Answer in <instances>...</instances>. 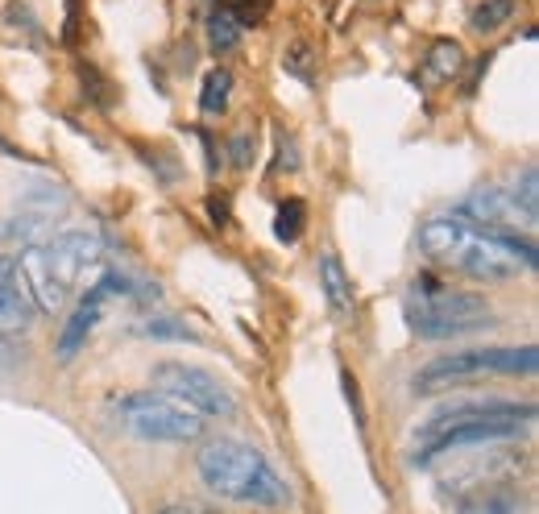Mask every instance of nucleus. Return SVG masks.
Masks as SVG:
<instances>
[{
    "label": "nucleus",
    "instance_id": "f257e3e1",
    "mask_svg": "<svg viewBox=\"0 0 539 514\" xmlns=\"http://www.w3.org/2000/svg\"><path fill=\"white\" fill-rule=\"evenodd\" d=\"M419 245L436 266L461 270L477 282H506L519 270H535V241L506 233V228L477 224L465 212L432 216L419 228Z\"/></svg>",
    "mask_w": 539,
    "mask_h": 514
},
{
    "label": "nucleus",
    "instance_id": "f03ea898",
    "mask_svg": "<svg viewBox=\"0 0 539 514\" xmlns=\"http://www.w3.org/2000/svg\"><path fill=\"white\" fill-rule=\"evenodd\" d=\"M535 419L531 403H457L436 411L423 423V452H415V465H432L436 456L448 452H465L477 444H494V440H510L527 432Z\"/></svg>",
    "mask_w": 539,
    "mask_h": 514
},
{
    "label": "nucleus",
    "instance_id": "7ed1b4c3",
    "mask_svg": "<svg viewBox=\"0 0 539 514\" xmlns=\"http://www.w3.org/2000/svg\"><path fill=\"white\" fill-rule=\"evenodd\" d=\"M200 477L212 494L245 506H287L291 490L266 461V452L237 440H212L200 452Z\"/></svg>",
    "mask_w": 539,
    "mask_h": 514
},
{
    "label": "nucleus",
    "instance_id": "20e7f679",
    "mask_svg": "<svg viewBox=\"0 0 539 514\" xmlns=\"http://www.w3.org/2000/svg\"><path fill=\"white\" fill-rule=\"evenodd\" d=\"M403 316L411 332H419L423 340H444V336L490 328L494 307L473 291H452V287H440L432 274H419L403 299Z\"/></svg>",
    "mask_w": 539,
    "mask_h": 514
},
{
    "label": "nucleus",
    "instance_id": "39448f33",
    "mask_svg": "<svg viewBox=\"0 0 539 514\" xmlns=\"http://www.w3.org/2000/svg\"><path fill=\"white\" fill-rule=\"evenodd\" d=\"M539 369V353L535 345L523 349H465V353H448L428 361L415 374V394H440L452 386H465L490 374H535Z\"/></svg>",
    "mask_w": 539,
    "mask_h": 514
},
{
    "label": "nucleus",
    "instance_id": "423d86ee",
    "mask_svg": "<svg viewBox=\"0 0 539 514\" xmlns=\"http://www.w3.org/2000/svg\"><path fill=\"white\" fill-rule=\"evenodd\" d=\"M117 419L129 427L133 436L154 440V444H191L204 436V415H195L191 407H183L179 398H170L162 390H133L121 394L117 403Z\"/></svg>",
    "mask_w": 539,
    "mask_h": 514
},
{
    "label": "nucleus",
    "instance_id": "0eeeda50",
    "mask_svg": "<svg viewBox=\"0 0 539 514\" xmlns=\"http://www.w3.org/2000/svg\"><path fill=\"white\" fill-rule=\"evenodd\" d=\"M154 390L179 398L183 407H191L195 415H220V419H233L237 415V398L224 390L208 369L200 365H187V361H158L154 365Z\"/></svg>",
    "mask_w": 539,
    "mask_h": 514
},
{
    "label": "nucleus",
    "instance_id": "6e6552de",
    "mask_svg": "<svg viewBox=\"0 0 539 514\" xmlns=\"http://www.w3.org/2000/svg\"><path fill=\"white\" fill-rule=\"evenodd\" d=\"M9 270H13V282L21 287V295L30 299V307L38 311V316H54V311H63L71 291L59 282V274L50 270L42 245H25L9 262Z\"/></svg>",
    "mask_w": 539,
    "mask_h": 514
},
{
    "label": "nucleus",
    "instance_id": "1a4fd4ad",
    "mask_svg": "<svg viewBox=\"0 0 539 514\" xmlns=\"http://www.w3.org/2000/svg\"><path fill=\"white\" fill-rule=\"evenodd\" d=\"M42 249H46L50 270L59 274V282H63L67 291H71L92 266L104 262V245H100V237H92V233H59V237H54L50 245H42Z\"/></svg>",
    "mask_w": 539,
    "mask_h": 514
},
{
    "label": "nucleus",
    "instance_id": "9d476101",
    "mask_svg": "<svg viewBox=\"0 0 539 514\" xmlns=\"http://www.w3.org/2000/svg\"><path fill=\"white\" fill-rule=\"evenodd\" d=\"M469 220L477 224H490V228H506V233H515V228H535V220L510 199V191H498V187H486V191H473L465 199V208H461Z\"/></svg>",
    "mask_w": 539,
    "mask_h": 514
},
{
    "label": "nucleus",
    "instance_id": "9b49d317",
    "mask_svg": "<svg viewBox=\"0 0 539 514\" xmlns=\"http://www.w3.org/2000/svg\"><path fill=\"white\" fill-rule=\"evenodd\" d=\"M34 316H38V311L30 307V299H25L21 287L13 282L9 262H0V336H13L21 328H30Z\"/></svg>",
    "mask_w": 539,
    "mask_h": 514
},
{
    "label": "nucleus",
    "instance_id": "f8f14e48",
    "mask_svg": "<svg viewBox=\"0 0 539 514\" xmlns=\"http://www.w3.org/2000/svg\"><path fill=\"white\" fill-rule=\"evenodd\" d=\"M320 287H324V299L332 307V316L345 320L353 311V282H349V274H345V266H340L336 253L320 257Z\"/></svg>",
    "mask_w": 539,
    "mask_h": 514
},
{
    "label": "nucleus",
    "instance_id": "ddd939ff",
    "mask_svg": "<svg viewBox=\"0 0 539 514\" xmlns=\"http://www.w3.org/2000/svg\"><path fill=\"white\" fill-rule=\"evenodd\" d=\"M229 96H233V75L224 67H212L204 75V92H200V108L208 112V117H220L224 108H229Z\"/></svg>",
    "mask_w": 539,
    "mask_h": 514
},
{
    "label": "nucleus",
    "instance_id": "4468645a",
    "mask_svg": "<svg viewBox=\"0 0 539 514\" xmlns=\"http://www.w3.org/2000/svg\"><path fill=\"white\" fill-rule=\"evenodd\" d=\"M303 220H307V204H303V199H282L278 216H274V237L295 245L303 237Z\"/></svg>",
    "mask_w": 539,
    "mask_h": 514
},
{
    "label": "nucleus",
    "instance_id": "2eb2a0df",
    "mask_svg": "<svg viewBox=\"0 0 539 514\" xmlns=\"http://www.w3.org/2000/svg\"><path fill=\"white\" fill-rule=\"evenodd\" d=\"M428 71H432L436 79H452V75H461V71H465V50H461V42H452V38L436 42V46H432V54H428Z\"/></svg>",
    "mask_w": 539,
    "mask_h": 514
},
{
    "label": "nucleus",
    "instance_id": "dca6fc26",
    "mask_svg": "<svg viewBox=\"0 0 539 514\" xmlns=\"http://www.w3.org/2000/svg\"><path fill=\"white\" fill-rule=\"evenodd\" d=\"M510 17H515V0H481V5L473 9V30L477 34H494L498 25H506Z\"/></svg>",
    "mask_w": 539,
    "mask_h": 514
},
{
    "label": "nucleus",
    "instance_id": "f3484780",
    "mask_svg": "<svg viewBox=\"0 0 539 514\" xmlns=\"http://www.w3.org/2000/svg\"><path fill=\"white\" fill-rule=\"evenodd\" d=\"M208 42H212V50H233L241 42L237 17L224 13V9H212V17H208Z\"/></svg>",
    "mask_w": 539,
    "mask_h": 514
},
{
    "label": "nucleus",
    "instance_id": "a211bd4d",
    "mask_svg": "<svg viewBox=\"0 0 539 514\" xmlns=\"http://www.w3.org/2000/svg\"><path fill=\"white\" fill-rule=\"evenodd\" d=\"M515 510H519V498L510 490H486V494H477L461 514H515Z\"/></svg>",
    "mask_w": 539,
    "mask_h": 514
},
{
    "label": "nucleus",
    "instance_id": "6ab92c4d",
    "mask_svg": "<svg viewBox=\"0 0 539 514\" xmlns=\"http://www.w3.org/2000/svg\"><path fill=\"white\" fill-rule=\"evenodd\" d=\"M270 5H274V0H220V9L233 13L241 30H245V25H262L266 13H270Z\"/></svg>",
    "mask_w": 539,
    "mask_h": 514
},
{
    "label": "nucleus",
    "instance_id": "aec40b11",
    "mask_svg": "<svg viewBox=\"0 0 539 514\" xmlns=\"http://www.w3.org/2000/svg\"><path fill=\"white\" fill-rule=\"evenodd\" d=\"M539 179H535V166H527L523 170V187H515V191H510V199H515V204L535 220L539 216V187H535Z\"/></svg>",
    "mask_w": 539,
    "mask_h": 514
},
{
    "label": "nucleus",
    "instance_id": "412c9836",
    "mask_svg": "<svg viewBox=\"0 0 539 514\" xmlns=\"http://www.w3.org/2000/svg\"><path fill=\"white\" fill-rule=\"evenodd\" d=\"M137 332H146V336H166V340H195V332H191L187 324H179V320H166V316L146 320V324H137Z\"/></svg>",
    "mask_w": 539,
    "mask_h": 514
},
{
    "label": "nucleus",
    "instance_id": "4be33fe9",
    "mask_svg": "<svg viewBox=\"0 0 539 514\" xmlns=\"http://www.w3.org/2000/svg\"><path fill=\"white\" fill-rule=\"evenodd\" d=\"M282 67H287L291 75H299V79H311V46L295 42L287 54H282Z\"/></svg>",
    "mask_w": 539,
    "mask_h": 514
},
{
    "label": "nucleus",
    "instance_id": "5701e85b",
    "mask_svg": "<svg viewBox=\"0 0 539 514\" xmlns=\"http://www.w3.org/2000/svg\"><path fill=\"white\" fill-rule=\"evenodd\" d=\"M154 514H216L212 506H204V502H170V506H162V510H154Z\"/></svg>",
    "mask_w": 539,
    "mask_h": 514
},
{
    "label": "nucleus",
    "instance_id": "b1692460",
    "mask_svg": "<svg viewBox=\"0 0 539 514\" xmlns=\"http://www.w3.org/2000/svg\"><path fill=\"white\" fill-rule=\"evenodd\" d=\"M208 212H212V224H216V228H224V224H229V199L212 195V199H208Z\"/></svg>",
    "mask_w": 539,
    "mask_h": 514
},
{
    "label": "nucleus",
    "instance_id": "393cba45",
    "mask_svg": "<svg viewBox=\"0 0 539 514\" xmlns=\"http://www.w3.org/2000/svg\"><path fill=\"white\" fill-rule=\"evenodd\" d=\"M233 162H237V166H249V133H241V137L233 141Z\"/></svg>",
    "mask_w": 539,
    "mask_h": 514
},
{
    "label": "nucleus",
    "instance_id": "a878e982",
    "mask_svg": "<svg viewBox=\"0 0 539 514\" xmlns=\"http://www.w3.org/2000/svg\"><path fill=\"white\" fill-rule=\"evenodd\" d=\"M0 237H5V228H0Z\"/></svg>",
    "mask_w": 539,
    "mask_h": 514
}]
</instances>
